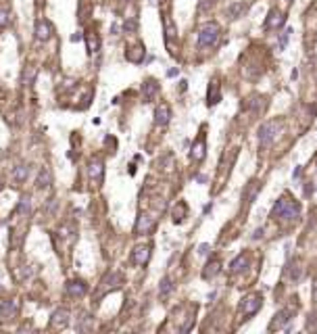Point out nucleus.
<instances>
[{
  "mask_svg": "<svg viewBox=\"0 0 317 334\" xmlns=\"http://www.w3.org/2000/svg\"><path fill=\"white\" fill-rule=\"evenodd\" d=\"M284 23H286V13L282 9H272L267 15V19H265V29L275 32V29H280Z\"/></svg>",
  "mask_w": 317,
  "mask_h": 334,
  "instance_id": "nucleus-14",
  "label": "nucleus"
},
{
  "mask_svg": "<svg viewBox=\"0 0 317 334\" xmlns=\"http://www.w3.org/2000/svg\"><path fill=\"white\" fill-rule=\"evenodd\" d=\"M88 180L92 186H100L105 182V163L100 159H92L88 163Z\"/></svg>",
  "mask_w": 317,
  "mask_h": 334,
  "instance_id": "nucleus-12",
  "label": "nucleus"
},
{
  "mask_svg": "<svg viewBox=\"0 0 317 334\" xmlns=\"http://www.w3.org/2000/svg\"><path fill=\"white\" fill-rule=\"evenodd\" d=\"M169 121H171V109H169V105L167 103L157 105V109H154V126L165 128Z\"/></svg>",
  "mask_w": 317,
  "mask_h": 334,
  "instance_id": "nucleus-18",
  "label": "nucleus"
},
{
  "mask_svg": "<svg viewBox=\"0 0 317 334\" xmlns=\"http://www.w3.org/2000/svg\"><path fill=\"white\" fill-rule=\"evenodd\" d=\"M221 271V259L219 257H213L211 261L205 266V269H203V278L205 280H209V278H215Z\"/></svg>",
  "mask_w": 317,
  "mask_h": 334,
  "instance_id": "nucleus-24",
  "label": "nucleus"
},
{
  "mask_svg": "<svg viewBox=\"0 0 317 334\" xmlns=\"http://www.w3.org/2000/svg\"><path fill=\"white\" fill-rule=\"evenodd\" d=\"M261 307H263V294L261 292H251V294H246V297L240 301L238 312H240V317L249 320V317H253Z\"/></svg>",
  "mask_w": 317,
  "mask_h": 334,
  "instance_id": "nucleus-4",
  "label": "nucleus"
},
{
  "mask_svg": "<svg viewBox=\"0 0 317 334\" xmlns=\"http://www.w3.org/2000/svg\"><path fill=\"white\" fill-rule=\"evenodd\" d=\"M292 315H295V312L288 307V309H282V312H277L275 315H274V320L269 322V330H282V328H286V324H288L290 320H292Z\"/></svg>",
  "mask_w": 317,
  "mask_h": 334,
  "instance_id": "nucleus-15",
  "label": "nucleus"
},
{
  "mask_svg": "<svg viewBox=\"0 0 317 334\" xmlns=\"http://www.w3.org/2000/svg\"><path fill=\"white\" fill-rule=\"evenodd\" d=\"M36 271H38V266H19L17 269H15V276H17V280L25 282L36 274Z\"/></svg>",
  "mask_w": 317,
  "mask_h": 334,
  "instance_id": "nucleus-27",
  "label": "nucleus"
},
{
  "mask_svg": "<svg viewBox=\"0 0 317 334\" xmlns=\"http://www.w3.org/2000/svg\"><path fill=\"white\" fill-rule=\"evenodd\" d=\"M55 36V25L48 21V19H38L34 23V40L38 42H48L50 38Z\"/></svg>",
  "mask_w": 317,
  "mask_h": 334,
  "instance_id": "nucleus-9",
  "label": "nucleus"
},
{
  "mask_svg": "<svg viewBox=\"0 0 317 334\" xmlns=\"http://www.w3.org/2000/svg\"><path fill=\"white\" fill-rule=\"evenodd\" d=\"M29 211H32V197H29V194H23V197L19 199V203L15 205L11 217H17V215L25 217V215H29Z\"/></svg>",
  "mask_w": 317,
  "mask_h": 334,
  "instance_id": "nucleus-23",
  "label": "nucleus"
},
{
  "mask_svg": "<svg viewBox=\"0 0 317 334\" xmlns=\"http://www.w3.org/2000/svg\"><path fill=\"white\" fill-rule=\"evenodd\" d=\"M205 157H207V138H205V132H200V136L196 138L190 149V161L200 163L205 161Z\"/></svg>",
  "mask_w": 317,
  "mask_h": 334,
  "instance_id": "nucleus-13",
  "label": "nucleus"
},
{
  "mask_svg": "<svg viewBox=\"0 0 317 334\" xmlns=\"http://www.w3.org/2000/svg\"><path fill=\"white\" fill-rule=\"evenodd\" d=\"M259 188H261V184L257 182V180H253L249 186H246V190H244V200H246V209H249L251 205H253V200L257 199V192H259Z\"/></svg>",
  "mask_w": 317,
  "mask_h": 334,
  "instance_id": "nucleus-26",
  "label": "nucleus"
},
{
  "mask_svg": "<svg viewBox=\"0 0 317 334\" xmlns=\"http://www.w3.org/2000/svg\"><path fill=\"white\" fill-rule=\"evenodd\" d=\"M282 2H284V4H286V6H288V4H290V2H292V0H282Z\"/></svg>",
  "mask_w": 317,
  "mask_h": 334,
  "instance_id": "nucleus-40",
  "label": "nucleus"
},
{
  "mask_svg": "<svg viewBox=\"0 0 317 334\" xmlns=\"http://www.w3.org/2000/svg\"><path fill=\"white\" fill-rule=\"evenodd\" d=\"M126 282V276L121 271H109L103 280H100V292H111V290H117L121 289V284Z\"/></svg>",
  "mask_w": 317,
  "mask_h": 334,
  "instance_id": "nucleus-10",
  "label": "nucleus"
},
{
  "mask_svg": "<svg viewBox=\"0 0 317 334\" xmlns=\"http://www.w3.org/2000/svg\"><path fill=\"white\" fill-rule=\"evenodd\" d=\"M9 23H11V9L6 4H2L0 6V29L9 27Z\"/></svg>",
  "mask_w": 317,
  "mask_h": 334,
  "instance_id": "nucleus-34",
  "label": "nucleus"
},
{
  "mask_svg": "<svg viewBox=\"0 0 317 334\" xmlns=\"http://www.w3.org/2000/svg\"><path fill=\"white\" fill-rule=\"evenodd\" d=\"M159 90H161V86H159V82L154 80V77L144 80V84H142V98H144V103H150V100H154V96L159 94Z\"/></svg>",
  "mask_w": 317,
  "mask_h": 334,
  "instance_id": "nucleus-20",
  "label": "nucleus"
},
{
  "mask_svg": "<svg viewBox=\"0 0 317 334\" xmlns=\"http://www.w3.org/2000/svg\"><path fill=\"white\" fill-rule=\"evenodd\" d=\"M144 57H146V48H144V44L142 42H136V44H129L127 48H126V59L129 61V63H142L144 61Z\"/></svg>",
  "mask_w": 317,
  "mask_h": 334,
  "instance_id": "nucleus-16",
  "label": "nucleus"
},
{
  "mask_svg": "<svg viewBox=\"0 0 317 334\" xmlns=\"http://www.w3.org/2000/svg\"><path fill=\"white\" fill-rule=\"evenodd\" d=\"M298 215H300V205H298V200H295L290 197V194H282L272 209V217L275 222H282V223L296 222Z\"/></svg>",
  "mask_w": 317,
  "mask_h": 334,
  "instance_id": "nucleus-1",
  "label": "nucleus"
},
{
  "mask_svg": "<svg viewBox=\"0 0 317 334\" xmlns=\"http://www.w3.org/2000/svg\"><path fill=\"white\" fill-rule=\"evenodd\" d=\"M36 75H38V71L34 67H27L25 71H23V86H32V84L36 82Z\"/></svg>",
  "mask_w": 317,
  "mask_h": 334,
  "instance_id": "nucleus-36",
  "label": "nucleus"
},
{
  "mask_svg": "<svg viewBox=\"0 0 317 334\" xmlns=\"http://www.w3.org/2000/svg\"><path fill=\"white\" fill-rule=\"evenodd\" d=\"M138 27V23H136V19H129V21H126V32H134V29Z\"/></svg>",
  "mask_w": 317,
  "mask_h": 334,
  "instance_id": "nucleus-37",
  "label": "nucleus"
},
{
  "mask_svg": "<svg viewBox=\"0 0 317 334\" xmlns=\"http://www.w3.org/2000/svg\"><path fill=\"white\" fill-rule=\"evenodd\" d=\"M50 186H52V172L44 165V167L38 169V174H36V188L46 190V188H50Z\"/></svg>",
  "mask_w": 317,
  "mask_h": 334,
  "instance_id": "nucleus-22",
  "label": "nucleus"
},
{
  "mask_svg": "<svg viewBox=\"0 0 317 334\" xmlns=\"http://www.w3.org/2000/svg\"><path fill=\"white\" fill-rule=\"evenodd\" d=\"M163 25H165V40L167 42H171L173 38H177V27H175V23H173V19L169 17V15L163 17Z\"/></svg>",
  "mask_w": 317,
  "mask_h": 334,
  "instance_id": "nucleus-29",
  "label": "nucleus"
},
{
  "mask_svg": "<svg viewBox=\"0 0 317 334\" xmlns=\"http://www.w3.org/2000/svg\"><path fill=\"white\" fill-rule=\"evenodd\" d=\"M150 255H152V246L150 245H138L131 248L129 253V263L136 267H144L146 263L150 261Z\"/></svg>",
  "mask_w": 317,
  "mask_h": 334,
  "instance_id": "nucleus-8",
  "label": "nucleus"
},
{
  "mask_svg": "<svg viewBox=\"0 0 317 334\" xmlns=\"http://www.w3.org/2000/svg\"><path fill=\"white\" fill-rule=\"evenodd\" d=\"M69 322H71V312H69L67 307H59V309H55V312H52L48 326H50L52 330H65L67 326H69Z\"/></svg>",
  "mask_w": 317,
  "mask_h": 334,
  "instance_id": "nucleus-11",
  "label": "nucleus"
},
{
  "mask_svg": "<svg viewBox=\"0 0 317 334\" xmlns=\"http://www.w3.org/2000/svg\"><path fill=\"white\" fill-rule=\"evenodd\" d=\"M171 290H173V282H171V278H163L161 280V286H159V297L161 299H167L169 294H171Z\"/></svg>",
  "mask_w": 317,
  "mask_h": 334,
  "instance_id": "nucleus-33",
  "label": "nucleus"
},
{
  "mask_svg": "<svg viewBox=\"0 0 317 334\" xmlns=\"http://www.w3.org/2000/svg\"><path fill=\"white\" fill-rule=\"evenodd\" d=\"M198 253H200V255H207V253H209V245H200Z\"/></svg>",
  "mask_w": 317,
  "mask_h": 334,
  "instance_id": "nucleus-38",
  "label": "nucleus"
},
{
  "mask_svg": "<svg viewBox=\"0 0 317 334\" xmlns=\"http://www.w3.org/2000/svg\"><path fill=\"white\" fill-rule=\"evenodd\" d=\"M21 303L17 299H4L0 301V324H13L19 317Z\"/></svg>",
  "mask_w": 317,
  "mask_h": 334,
  "instance_id": "nucleus-5",
  "label": "nucleus"
},
{
  "mask_svg": "<svg viewBox=\"0 0 317 334\" xmlns=\"http://www.w3.org/2000/svg\"><path fill=\"white\" fill-rule=\"evenodd\" d=\"M219 36H221V27L215 21L205 23V25L198 29V48H213V46L217 44Z\"/></svg>",
  "mask_w": 317,
  "mask_h": 334,
  "instance_id": "nucleus-2",
  "label": "nucleus"
},
{
  "mask_svg": "<svg viewBox=\"0 0 317 334\" xmlns=\"http://www.w3.org/2000/svg\"><path fill=\"white\" fill-rule=\"evenodd\" d=\"M2 190H4V178L0 176V192H2Z\"/></svg>",
  "mask_w": 317,
  "mask_h": 334,
  "instance_id": "nucleus-39",
  "label": "nucleus"
},
{
  "mask_svg": "<svg viewBox=\"0 0 317 334\" xmlns=\"http://www.w3.org/2000/svg\"><path fill=\"white\" fill-rule=\"evenodd\" d=\"M280 132H282V121H277V119H269V121H265V123H261V128H259V132H257V136H259V146H269L277 136H280Z\"/></svg>",
  "mask_w": 317,
  "mask_h": 334,
  "instance_id": "nucleus-3",
  "label": "nucleus"
},
{
  "mask_svg": "<svg viewBox=\"0 0 317 334\" xmlns=\"http://www.w3.org/2000/svg\"><path fill=\"white\" fill-rule=\"evenodd\" d=\"M65 292L69 294V297H73V299L86 297V292H88V284L84 282V280H69V282L65 284Z\"/></svg>",
  "mask_w": 317,
  "mask_h": 334,
  "instance_id": "nucleus-19",
  "label": "nucleus"
},
{
  "mask_svg": "<svg viewBox=\"0 0 317 334\" xmlns=\"http://www.w3.org/2000/svg\"><path fill=\"white\" fill-rule=\"evenodd\" d=\"M88 330H92V315L82 313L80 324H77V332H88Z\"/></svg>",
  "mask_w": 317,
  "mask_h": 334,
  "instance_id": "nucleus-35",
  "label": "nucleus"
},
{
  "mask_svg": "<svg viewBox=\"0 0 317 334\" xmlns=\"http://www.w3.org/2000/svg\"><path fill=\"white\" fill-rule=\"evenodd\" d=\"M305 27H307V38H305V44H315L317 40V0L309 6V11L305 15Z\"/></svg>",
  "mask_w": 317,
  "mask_h": 334,
  "instance_id": "nucleus-6",
  "label": "nucleus"
},
{
  "mask_svg": "<svg viewBox=\"0 0 317 334\" xmlns=\"http://www.w3.org/2000/svg\"><path fill=\"white\" fill-rule=\"evenodd\" d=\"M171 217H173V223H182L188 217V205L184 203V200H177V205L173 207Z\"/></svg>",
  "mask_w": 317,
  "mask_h": 334,
  "instance_id": "nucleus-25",
  "label": "nucleus"
},
{
  "mask_svg": "<svg viewBox=\"0 0 317 334\" xmlns=\"http://www.w3.org/2000/svg\"><path fill=\"white\" fill-rule=\"evenodd\" d=\"M157 228V217H152L150 213L140 211L136 217V226H134V234L136 236H144V234H150V232Z\"/></svg>",
  "mask_w": 317,
  "mask_h": 334,
  "instance_id": "nucleus-7",
  "label": "nucleus"
},
{
  "mask_svg": "<svg viewBox=\"0 0 317 334\" xmlns=\"http://www.w3.org/2000/svg\"><path fill=\"white\" fill-rule=\"evenodd\" d=\"M86 46H88V54H96L100 50V38L96 32H90L86 34Z\"/></svg>",
  "mask_w": 317,
  "mask_h": 334,
  "instance_id": "nucleus-28",
  "label": "nucleus"
},
{
  "mask_svg": "<svg viewBox=\"0 0 317 334\" xmlns=\"http://www.w3.org/2000/svg\"><path fill=\"white\" fill-rule=\"evenodd\" d=\"M219 103H221V84L217 77H213V80L209 82V90H207V105L215 107Z\"/></svg>",
  "mask_w": 317,
  "mask_h": 334,
  "instance_id": "nucleus-17",
  "label": "nucleus"
},
{
  "mask_svg": "<svg viewBox=\"0 0 317 334\" xmlns=\"http://www.w3.org/2000/svg\"><path fill=\"white\" fill-rule=\"evenodd\" d=\"M29 172H32V167L27 165V163H19V165H15L13 167V184L15 186H21V184H25L27 182V178H29Z\"/></svg>",
  "mask_w": 317,
  "mask_h": 334,
  "instance_id": "nucleus-21",
  "label": "nucleus"
},
{
  "mask_svg": "<svg viewBox=\"0 0 317 334\" xmlns=\"http://www.w3.org/2000/svg\"><path fill=\"white\" fill-rule=\"evenodd\" d=\"M57 234L63 238V240H73L75 238V234H77V230H75V223H69V222H65L63 226L59 228V232Z\"/></svg>",
  "mask_w": 317,
  "mask_h": 334,
  "instance_id": "nucleus-30",
  "label": "nucleus"
},
{
  "mask_svg": "<svg viewBox=\"0 0 317 334\" xmlns=\"http://www.w3.org/2000/svg\"><path fill=\"white\" fill-rule=\"evenodd\" d=\"M246 266H249V257H246V255H238V257L232 261L230 269H232V274H238V271H242Z\"/></svg>",
  "mask_w": 317,
  "mask_h": 334,
  "instance_id": "nucleus-32",
  "label": "nucleus"
},
{
  "mask_svg": "<svg viewBox=\"0 0 317 334\" xmlns=\"http://www.w3.org/2000/svg\"><path fill=\"white\" fill-rule=\"evenodd\" d=\"M246 6L249 4H244V2H234V4H230L228 6V17L230 19H238L240 15L246 11Z\"/></svg>",
  "mask_w": 317,
  "mask_h": 334,
  "instance_id": "nucleus-31",
  "label": "nucleus"
}]
</instances>
